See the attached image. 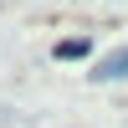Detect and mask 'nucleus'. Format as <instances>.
Here are the masks:
<instances>
[{
	"label": "nucleus",
	"instance_id": "2",
	"mask_svg": "<svg viewBox=\"0 0 128 128\" xmlns=\"http://www.w3.org/2000/svg\"><path fill=\"white\" fill-rule=\"evenodd\" d=\"M56 56H87V41H82V36L62 41V46H56Z\"/></svg>",
	"mask_w": 128,
	"mask_h": 128
},
{
	"label": "nucleus",
	"instance_id": "1",
	"mask_svg": "<svg viewBox=\"0 0 128 128\" xmlns=\"http://www.w3.org/2000/svg\"><path fill=\"white\" fill-rule=\"evenodd\" d=\"M92 77H98V82H123V77H128V46L108 51V56L92 67Z\"/></svg>",
	"mask_w": 128,
	"mask_h": 128
}]
</instances>
